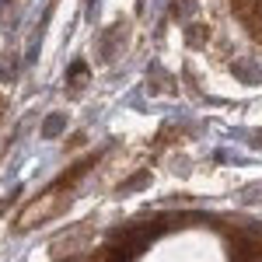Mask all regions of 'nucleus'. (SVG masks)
Returning <instances> with one entry per match:
<instances>
[{"instance_id":"nucleus-1","label":"nucleus","mask_w":262,"mask_h":262,"mask_svg":"<svg viewBox=\"0 0 262 262\" xmlns=\"http://www.w3.org/2000/svg\"><path fill=\"white\" fill-rule=\"evenodd\" d=\"M63 126H67V116H53V119H46V126H42V137H46V140H53Z\"/></svg>"}]
</instances>
